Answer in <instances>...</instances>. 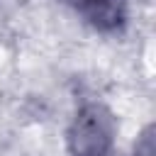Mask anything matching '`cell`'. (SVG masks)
<instances>
[{
	"instance_id": "cell-1",
	"label": "cell",
	"mask_w": 156,
	"mask_h": 156,
	"mask_svg": "<svg viewBox=\"0 0 156 156\" xmlns=\"http://www.w3.org/2000/svg\"><path fill=\"white\" fill-rule=\"evenodd\" d=\"M115 144H117L115 115L102 102H83L66 129L68 156H112Z\"/></svg>"
},
{
	"instance_id": "cell-2",
	"label": "cell",
	"mask_w": 156,
	"mask_h": 156,
	"mask_svg": "<svg viewBox=\"0 0 156 156\" xmlns=\"http://www.w3.org/2000/svg\"><path fill=\"white\" fill-rule=\"evenodd\" d=\"M78 15L100 32H115L124 24L129 0H73Z\"/></svg>"
},
{
	"instance_id": "cell-3",
	"label": "cell",
	"mask_w": 156,
	"mask_h": 156,
	"mask_svg": "<svg viewBox=\"0 0 156 156\" xmlns=\"http://www.w3.org/2000/svg\"><path fill=\"white\" fill-rule=\"evenodd\" d=\"M134 156H136V154H134Z\"/></svg>"
}]
</instances>
